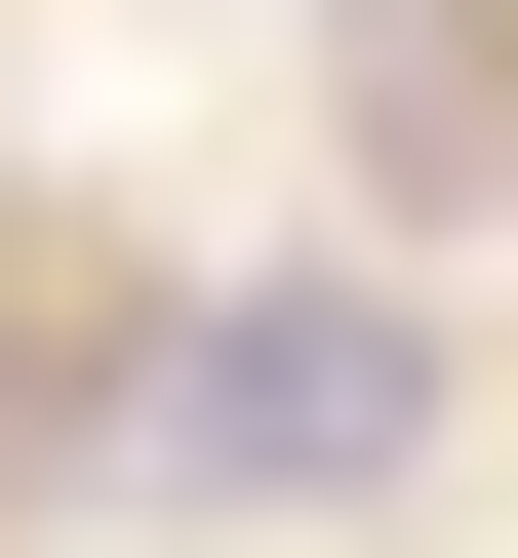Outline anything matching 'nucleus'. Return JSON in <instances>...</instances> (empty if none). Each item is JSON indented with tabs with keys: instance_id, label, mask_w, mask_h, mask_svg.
Masks as SVG:
<instances>
[{
	"instance_id": "1",
	"label": "nucleus",
	"mask_w": 518,
	"mask_h": 558,
	"mask_svg": "<svg viewBox=\"0 0 518 558\" xmlns=\"http://www.w3.org/2000/svg\"><path fill=\"white\" fill-rule=\"evenodd\" d=\"M399 439H438V319L399 279H200V360H160V478L200 519H359Z\"/></svg>"
}]
</instances>
